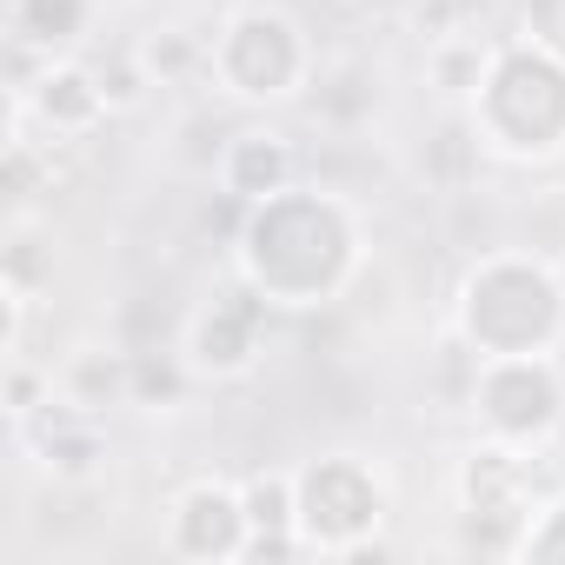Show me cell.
<instances>
[{"instance_id":"ffe728a7","label":"cell","mask_w":565,"mask_h":565,"mask_svg":"<svg viewBox=\"0 0 565 565\" xmlns=\"http://www.w3.org/2000/svg\"><path fill=\"white\" fill-rule=\"evenodd\" d=\"M94 74H100V87H107V100H114V114H127V107H140V100H147V87H153V74H147V61H140V47H114L107 61H94Z\"/></svg>"},{"instance_id":"9a60e30c","label":"cell","mask_w":565,"mask_h":565,"mask_svg":"<svg viewBox=\"0 0 565 565\" xmlns=\"http://www.w3.org/2000/svg\"><path fill=\"white\" fill-rule=\"evenodd\" d=\"M140 61L153 74V87H180L193 74H213V41H200L193 28H153L140 41Z\"/></svg>"},{"instance_id":"8fae6325","label":"cell","mask_w":565,"mask_h":565,"mask_svg":"<svg viewBox=\"0 0 565 565\" xmlns=\"http://www.w3.org/2000/svg\"><path fill=\"white\" fill-rule=\"evenodd\" d=\"M213 180H220V193H233V200L259 206V200L287 193V186L300 180V153H294V140H287V134L246 127V134H233V140H226V153H220Z\"/></svg>"},{"instance_id":"5b68a950","label":"cell","mask_w":565,"mask_h":565,"mask_svg":"<svg viewBox=\"0 0 565 565\" xmlns=\"http://www.w3.org/2000/svg\"><path fill=\"white\" fill-rule=\"evenodd\" d=\"M213 81L246 107H279L313 81V41L287 8L246 0L213 34Z\"/></svg>"},{"instance_id":"e0dca14e","label":"cell","mask_w":565,"mask_h":565,"mask_svg":"<svg viewBox=\"0 0 565 565\" xmlns=\"http://www.w3.org/2000/svg\"><path fill=\"white\" fill-rule=\"evenodd\" d=\"M313 114L333 127H353L360 114H373V67L366 61H333L313 74Z\"/></svg>"},{"instance_id":"5bb4252c","label":"cell","mask_w":565,"mask_h":565,"mask_svg":"<svg viewBox=\"0 0 565 565\" xmlns=\"http://www.w3.org/2000/svg\"><path fill=\"white\" fill-rule=\"evenodd\" d=\"M54 393L81 413H114V406H134V353L127 347H81L61 360L54 373Z\"/></svg>"},{"instance_id":"30bf717a","label":"cell","mask_w":565,"mask_h":565,"mask_svg":"<svg viewBox=\"0 0 565 565\" xmlns=\"http://www.w3.org/2000/svg\"><path fill=\"white\" fill-rule=\"evenodd\" d=\"M8 107H14V114H28V120H34L41 134H54V140H87V134L114 114V100H107V87H100L94 61H81V54L47 61L21 94H8Z\"/></svg>"},{"instance_id":"4fadbf2b","label":"cell","mask_w":565,"mask_h":565,"mask_svg":"<svg viewBox=\"0 0 565 565\" xmlns=\"http://www.w3.org/2000/svg\"><path fill=\"white\" fill-rule=\"evenodd\" d=\"M87 34H94V0H8V47L67 61L87 47Z\"/></svg>"},{"instance_id":"277c9868","label":"cell","mask_w":565,"mask_h":565,"mask_svg":"<svg viewBox=\"0 0 565 565\" xmlns=\"http://www.w3.org/2000/svg\"><path fill=\"white\" fill-rule=\"evenodd\" d=\"M545 466L532 459V446H505V439H479L459 472H452V499H459V552H486V558H519L539 505H545Z\"/></svg>"},{"instance_id":"9c48e42d","label":"cell","mask_w":565,"mask_h":565,"mask_svg":"<svg viewBox=\"0 0 565 565\" xmlns=\"http://www.w3.org/2000/svg\"><path fill=\"white\" fill-rule=\"evenodd\" d=\"M246 499L239 486L226 479H186L173 499H167V552L173 558H193V565H220V558H246Z\"/></svg>"},{"instance_id":"2e32d148","label":"cell","mask_w":565,"mask_h":565,"mask_svg":"<svg viewBox=\"0 0 565 565\" xmlns=\"http://www.w3.org/2000/svg\"><path fill=\"white\" fill-rule=\"evenodd\" d=\"M486 61H492V41H486V34H446V41L426 47V74H433V87L452 94V100H472V94H479Z\"/></svg>"},{"instance_id":"ba28073f","label":"cell","mask_w":565,"mask_h":565,"mask_svg":"<svg viewBox=\"0 0 565 565\" xmlns=\"http://www.w3.org/2000/svg\"><path fill=\"white\" fill-rule=\"evenodd\" d=\"M266 313H273V300L259 294V287H220L213 300H200V313L186 320V366H193V380H239V373H253L259 366V353H266Z\"/></svg>"},{"instance_id":"7a4b0ae2","label":"cell","mask_w":565,"mask_h":565,"mask_svg":"<svg viewBox=\"0 0 565 565\" xmlns=\"http://www.w3.org/2000/svg\"><path fill=\"white\" fill-rule=\"evenodd\" d=\"M459 340L479 360L499 353H552L565 340V279L539 253H486L452 300Z\"/></svg>"},{"instance_id":"6da1fadb","label":"cell","mask_w":565,"mask_h":565,"mask_svg":"<svg viewBox=\"0 0 565 565\" xmlns=\"http://www.w3.org/2000/svg\"><path fill=\"white\" fill-rule=\"evenodd\" d=\"M233 253L246 287H259L287 313H307L340 300V287L360 273V220L347 200L294 180L287 193H273L246 213Z\"/></svg>"},{"instance_id":"7402d4cb","label":"cell","mask_w":565,"mask_h":565,"mask_svg":"<svg viewBox=\"0 0 565 565\" xmlns=\"http://www.w3.org/2000/svg\"><path fill=\"white\" fill-rule=\"evenodd\" d=\"M525 41L565 61V0H525Z\"/></svg>"},{"instance_id":"3957f363","label":"cell","mask_w":565,"mask_h":565,"mask_svg":"<svg viewBox=\"0 0 565 565\" xmlns=\"http://www.w3.org/2000/svg\"><path fill=\"white\" fill-rule=\"evenodd\" d=\"M479 140L505 160H545L565 147V61H552L545 47L499 41L486 61L479 94L466 100Z\"/></svg>"},{"instance_id":"44dd1931","label":"cell","mask_w":565,"mask_h":565,"mask_svg":"<svg viewBox=\"0 0 565 565\" xmlns=\"http://www.w3.org/2000/svg\"><path fill=\"white\" fill-rule=\"evenodd\" d=\"M519 558H525V565H565V492H545V505H539V519H532Z\"/></svg>"},{"instance_id":"8992f818","label":"cell","mask_w":565,"mask_h":565,"mask_svg":"<svg viewBox=\"0 0 565 565\" xmlns=\"http://www.w3.org/2000/svg\"><path fill=\"white\" fill-rule=\"evenodd\" d=\"M294 492H300V539L313 552H327V558H353L393 519V492H386V479L360 452L307 459L294 472Z\"/></svg>"},{"instance_id":"7c38bea8","label":"cell","mask_w":565,"mask_h":565,"mask_svg":"<svg viewBox=\"0 0 565 565\" xmlns=\"http://www.w3.org/2000/svg\"><path fill=\"white\" fill-rule=\"evenodd\" d=\"M239 499H246V558H307L313 545L300 539V492H294V472H246L239 479Z\"/></svg>"},{"instance_id":"52a82bcc","label":"cell","mask_w":565,"mask_h":565,"mask_svg":"<svg viewBox=\"0 0 565 565\" xmlns=\"http://www.w3.org/2000/svg\"><path fill=\"white\" fill-rule=\"evenodd\" d=\"M472 419L486 426V439L539 452L565 426V373H558V360L552 353L479 360V373H472Z\"/></svg>"},{"instance_id":"ac0fdd59","label":"cell","mask_w":565,"mask_h":565,"mask_svg":"<svg viewBox=\"0 0 565 565\" xmlns=\"http://www.w3.org/2000/svg\"><path fill=\"white\" fill-rule=\"evenodd\" d=\"M0 273H8V294H14V300H34L47 279H54V246L41 239L34 213H14V226H8V253H0Z\"/></svg>"},{"instance_id":"d6986e66","label":"cell","mask_w":565,"mask_h":565,"mask_svg":"<svg viewBox=\"0 0 565 565\" xmlns=\"http://www.w3.org/2000/svg\"><path fill=\"white\" fill-rule=\"evenodd\" d=\"M186 353H153V347H134V406H180L186 399Z\"/></svg>"}]
</instances>
